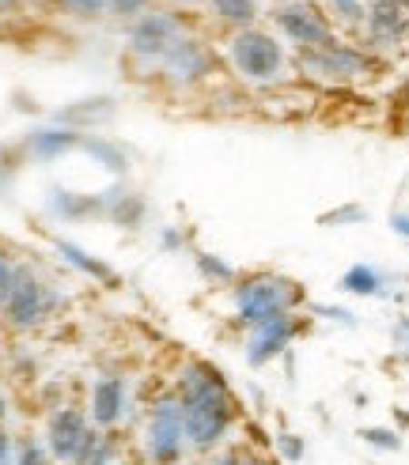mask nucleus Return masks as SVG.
<instances>
[{"instance_id": "nucleus-19", "label": "nucleus", "mask_w": 409, "mask_h": 465, "mask_svg": "<svg viewBox=\"0 0 409 465\" xmlns=\"http://www.w3.org/2000/svg\"><path fill=\"white\" fill-rule=\"evenodd\" d=\"M318 5H323L326 19H337L345 27H364V15H368V8L360 0H318Z\"/></svg>"}, {"instance_id": "nucleus-18", "label": "nucleus", "mask_w": 409, "mask_h": 465, "mask_svg": "<svg viewBox=\"0 0 409 465\" xmlns=\"http://www.w3.org/2000/svg\"><path fill=\"white\" fill-rule=\"evenodd\" d=\"M76 465H118V439L95 428V435L87 439V447H84Z\"/></svg>"}, {"instance_id": "nucleus-17", "label": "nucleus", "mask_w": 409, "mask_h": 465, "mask_svg": "<svg viewBox=\"0 0 409 465\" xmlns=\"http://www.w3.org/2000/svg\"><path fill=\"white\" fill-rule=\"evenodd\" d=\"M345 295H383V276L379 269L372 265H353L341 272V284H337Z\"/></svg>"}, {"instance_id": "nucleus-32", "label": "nucleus", "mask_w": 409, "mask_h": 465, "mask_svg": "<svg viewBox=\"0 0 409 465\" xmlns=\"http://www.w3.org/2000/svg\"><path fill=\"white\" fill-rule=\"evenodd\" d=\"M232 458H235V465H269V458L258 450H235Z\"/></svg>"}, {"instance_id": "nucleus-8", "label": "nucleus", "mask_w": 409, "mask_h": 465, "mask_svg": "<svg viewBox=\"0 0 409 465\" xmlns=\"http://www.w3.org/2000/svg\"><path fill=\"white\" fill-rule=\"evenodd\" d=\"M159 73L175 87H197L216 73V57L209 50V42H201L194 35H182L178 42H171V50L159 57Z\"/></svg>"}, {"instance_id": "nucleus-20", "label": "nucleus", "mask_w": 409, "mask_h": 465, "mask_svg": "<svg viewBox=\"0 0 409 465\" xmlns=\"http://www.w3.org/2000/svg\"><path fill=\"white\" fill-rule=\"evenodd\" d=\"M12 465H54V458H50V450H45V443L38 435H19Z\"/></svg>"}, {"instance_id": "nucleus-35", "label": "nucleus", "mask_w": 409, "mask_h": 465, "mask_svg": "<svg viewBox=\"0 0 409 465\" xmlns=\"http://www.w3.org/2000/svg\"><path fill=\"white\" fill-rule=\"evenodd\" d=\"M5 420H8V398L0 393V424H5Z\"/></svg>"}, {"instance_id": "nucleus-36", "label": "nucleus", "mask_w": 409, "mask_h": 465, "mask_svg": "<svg viewBox=\"0 0 409 465\" xmlns=\"http://www.w3.org/2000/svg\"><path fill=\"white\" fill-rule=\"evenodd\" d=\"M19 0H0V12H8V8H15Z\"/></svg>"}, {"instance_id": "nucleus-30", "label": "nucleus", "mask_w": 409, "mask_h": 465, "mask_svg": "<svg viewBox=\"0 0 409 465\" xmlns=\"http://www.w3.org/2000/svg\"><path fill=\"white\" fill-rule=\"evenodd\" d=\"M281 454L288 461H300L304 458V439L300 435H281Z\"/></svg>"}, {"instance_id": "nucleus-12", "label": "nucleus", "mask_w": 409, "mask_h": 465, "mask_svg": "<svg viewBox=\"0 0 409 465\" xmlns=\"http://www.w3.org/2000/svg\"><path fill=\"white\" fill-rule=\"evenodd\" d=\"M129 412V386L122 375H103L91 386L87 398V420L95 424L99 431H114Z\"/></svg>"}, {"instance_id": "nucleus-23", "label": "nucleus", "mask_w": 409, "mask_h": 465, "mask_svg": "<svg viewBox=\"0 0 409 465\" xmlns=\"http://www.w3.org/2000/svg\"><path fill=\"white\" fill-rule=\"evenodd\" d=\"M80 148H87L91 155H99L106 167H114V171H122L125 167V159H122V152L114 148V144H106V141H99V136H84V144Z\"/></svg>"}, {"instance_id": "nucleus-13", "label": "nucleus", "mask_w": 409, "mask_h": 465, "mask_svg": "<svg viewBox=\"0 0 409 465\" xmlns=\"http://www.w3.org/2000/svg\"><path fill=\"white\" fill-rule=\"evenodd\" d=\"M364 31L372 45H398L409 35V0H383L364 15Z\"/></svg>"}, {"instance_id": "nucleus-25", "label": "nucleus", "mask_w": 409, "mask_h": 465, "mask_svg": "<svg viewBox=\"0 0 409 465\" xmlns=\"http://www.w3.org/2000/svg\"><path fill=\"white\" fill-rule=\"evenodd\" d=\"M57 5H61L65 12L80 15V19H95V15L106 12V0H57Z\"/></svg>"}, {"instance_id": "nucleus-10", "label": "nucleus", "mask_w": 409, "mask_h": 465, "mask_svg": "<svg viewBox=\"0 0 409 465\" xmlns=\"http://www.w3.org/2000/svg\"><path fill=\"white\" fill-rule=\"evenodd\" d=\"M182 35H186V23L175 12H145L129 31V54L145 64H159V57H164L171 50V42H178Z\"/></svg>"}, {"instance_id": "nucleus-31", "label": "nucleus", "mask_w": 409, "mask_h": 465, "mask_svg": "<svg viewBox=\"0 0 409 465\" xmlns=\"http://www.w3.org/2000/svg\"><path fill=\"white\" fill-rule=\"evenodd\" d=\"M337 220H364V208L345 204V208H337V213H326L323 216V223H337Z\"/></svg>"}, {"instance_id": "nucleus-6", "label": "nucleus", "mask_w": 409, "mask_h": 465, "mask_svg": "<svg viewBox=\"0 0 409 465\" xmlns=\"http://www.w3.org/2000/svg\"><path fill=\"white\" fill-rule=\"evenodd\" d=\"M186 424H182V405L175 393L155 398L145 420V458L152 465H182L186 458Z\"/></svg>"}, {"instance_id": "nucleus-1", "label": "nucleus", "mask_w": 409, "mask_h": 465, "mask_svg": "<svg viewBox=\"0 0 409 465\" xmlns=\"http://www.w3.org/2000/svg\"><path fill=\"white\" fill-rule=\"evenodd\" d=\"M175 398L182 405V424H186V447L194 454H213L227 431L239 420V401L227 379L213 363L190 360L175 379Z\"/></svg>"}, {"instance_id": "nucleus-27", "label": "nucleus", "mask_w": 409, "mask_h": 465, "mask_svg": "<svg viewBox=\"0 0 409 465\" xmlns=\"http://www.w3.org/2000/svg\"><path fill=\"white\" fill-rule=\"evenodd\" d=\"M364 443H372V447H383V450H398L402 447V439L398 431H386V428H364Z\"/></svg>"}, {"instance_id": "nucleus-4", "label": "nucleus", "mask_w": 409, "mask_h": 465, "mask_svg": "<svg viewBox=\"0 0 409 465\" xmlns=\"http://www.w3.org/2000/svg\"><path fill=\"white\" fill-rule=\"evenodd\" d=\"M61 307V292L42 281V276L31 269V265H19L15 269V284L5 299V311H0V318H5L8 330L15 333H31L38 330V325H45Z\"/></svg>"}, {"instance_id": "nucleus-16", "label": "nucleus", "mask_w": 409, "mask_h": 465, "mask_svg": "<svg viewBox=\"0 0 409 465\" xmlns=\"http://www.w3.org/2000/svg\"><path fill=\"white\" fill-rule=\"evenodd\" d=\"M54 246H57L61 258H65L68 265H73V269H80L84 276H91V281H103V284H114V269H110L106 262H99V258H91V253H87L84 246L65 242V239H57Z\"/></svg>"}, {"instance_id": "nucleus-9", "label": "nucleus", "mask_w": 409, "mask_h": 465, "mask_svg": "<svg viewBox=\"0 0 409 465\" xmlns=\"http://www.w3.org/2000/svg\"><path fill=\"white\" fill-rule=\"evenodd\" d=\"M91 435H95V424L87 420V412L76 409V405H61V409L50 412V420H45L42 443H45V450H50L54 461L76 465Z\"/></svg>"}, {"instance_id": "nucleus-7", "label": "nucleus", "mask_w": 409, "mask_h": 465, "mask_svg": "<svg viewBox=\"0 0 409 465\" xmlns=\"http://www.w3.org/2000/svg\"><path fill=\"white\" fill-rule=\"evenodd\" d=\"M273 27L295 50H314V45L334 38V27L318 0H284V5L273 8Z\"/></svg>"}, {"instance_id": "nucleus-38", "label": "nucleus", "mask_w": 409, "mask_h": 465, "mask_svg": "<svg viewBox=\"0 0 409 465\" xmlns=\"http://www.w3.org/2000/svg\"><path fill=\"white\" fill-rule=\"evenodd\" d=\"M360 5H364V8H372V5H383V0H360Z\"/></svg>"}, {"instance_id": "nucleus-15", "label": "nucleus", "mask_w": 409, "mask_h": 465, "mask_svg": "<svg viewBox=\"0 0 409 465\" xmlns=\"http://www.w3.org/2000/svg\"><path fill=\"white\" fill-rule=\"evenodd\" d=\"M213 12V19H220L227 31H246L258 23V0H204Z\"/></svg>"}, {"instance_id": "nucleus-33", "label": "nucleus", "mask_w": 409, "mask_h": 465, "mask_svg": "<svg viewBox=\"0 0 409 465\" xmlns=\"http://www.w3.org/2000/svg\"><path fill=\"white\" fill-rule=\"evenodd\" d=\"M394 341L409 352V318H398V325H394Z\"/></svg>"}, {"instance_id": "nucleus-26", "label": "nucleus", "mask_w": 409, "mask_h": 465, "mask_svg": "<svg viewBox=\"0 0 409 465\" xmlns=\"http://www.w3.org/2000/svg\"><path fill=\"white\" fill-rule=\"evenodd\" d=\"M106 12L110 15H122V19H141L148 8V0H106Z\"/></svg>"}, {"instance_id": "nucleus-37", "label": "nucleus", "mask_w": 409, "mask_h": 465, "mask_svg": "<svg viewBox=\"0 0 409 465\" xmlns=\"http://www.w3.org/2000/svg\"><path fill=\"white\" fill-rule=\"evenodd\" d=\"M216 465H235V458H232V454H227V458H220Z\"/></svg>"}, {"instance_id": "nucleus-11", "label": "nucleus", "mask_w": 409, "mask_h": 465, "mask_svg": "<svg viewBox=\"0 0 409 465\" xmlns=\"http://www.w3.org/2000/svg\"><path fill=\"white\" fill-rule=\"evenodd\" d=\"M300 333H304V318L300 314H277L269 322L250 325V330H246V363L250 367L273 363Z\"/></svg>"}, {"instance_id": "nucleus-28", "label": "nucleus", "mask_w": 409, "mask_h": 465, "mask_svg": "<svg viewBox=\"0 0 409 465\" xmlns=\"http://www.w3.org/2000/svg\"><path fill=\"white\" fill-rule=\"evenodd\" d=\"M15 262L8 258L5 250H0V311H5V299H8V292H12V284H15Z\"/></svg>"}, {"instance_id": "nucleus-21", "label": "nucleus", "mask_w": 409, "mask_h": 465, "mask_svg": "<svg viewBox=\"0 0 409 465\" xmlns=\"http://www.w3.org/2000/svg\"><path fill=\"white\" fill-rule=\"evenodd\" d=\"M197 272H201V276H204V281H209V284H235V281H239L235 265L220 262L216 253H197Z\"/></svg>"}, {"instance_id": "nucleus-5", "label": "nucleus", "mask_w": 409, "mask_h": 465, "mask_svg": "<svg viewBox=\"0 0 409 465\" xmlns=\"http://www.w3.org/2000/svg\"><path fill=\"white\" fill-rule=\"evenodd\" d=\"M295 68L307 73L311 80H323V84H353V80L372 73L375 57L353 42L330 38L323 45H314V50H295Z\"/></svg>"}, {"instance_id": "nucleus-29", "label": "nucleus", "mask_w": 409, "mask_h": 465, "mask_svg": "<svg viewBox=\"0 0 409 465\" xmlns=\"http://www.w3.org/2000/svg\"><path fill=\"white\" fill-rule=\"evenodd\" d=\"M15 461V435L0 424V465H12Z\"/></svg>"}, {"instance_id": "nucleus-24", "label": "nucleus", "mask_w": 409, "mask_h": 465, "mask_svg": "<svg viewBox=\"0 0 409 465\" xmlns=\"http://www.w3.org/2000/svg\"><path fill=\"white\" fill-rule=\"evenodd\" d=\"M141 213H145V204L136 201V197H122V204H110V216L118 220L122 227H133V223H136V216H141Z\"/></svg>"}, {"instance_id": "nucleus-22", "label": "nucleus", "mask_w": 409, "mask_h": 465, "mask_svg": "<svg viewBox=\"0 0 409 465\" xmlns=\"http://www.w3.org/2000/svg\"><path fill=\"white\" fill-rule=\"evenodd\" d=\"M54 213L76 220V216H87V213H99V201H84V197H73V193L57 190L54 193Z\"/></svg>"}, {"instance_id": "nucleus-2", "label": "nucleus", "mask_w": 409, "mask_h": 465, "mask_svg": "<svg viewBox=\"0 0 409 465\" xmlns=\"http://www.w3.org/2000/svg\"><path fill=\"white\" fill-rule=\"evenodd\" d=\"M232 303H235V318L239 325H258L277 314H295L307 303V292L300 281H288L277 272H250L239 276V284L232 288Z\"/></svg>"}, {"instance_id": "nucleus-34", "label": "nucleus", "mask_w": 409, "mask_h": 465, "mask_svg": "<svg viewBox=\"0 0 409 465\" xmlns=\"http://www.w3.org/2000/svg\"><path fill=\"white\" fill-rule=\"evenodd\" d=\"M391 227L398 231V235L409 239V216H405V213H394V216H391Z\"/></svg>"}, {"instance_id": "nucleus-3", "label": "nucleus", "mask_w": 409, "mask_h": 465, "mask_svg": "<svg viewBox=\"0 0 409 465\" xmlns=\"http://www.w3.org/2000/svg\"><path fill=\"white\" fill-rule=\"evenodd\" d=\"M224 57L232 64V73L243 84H254V87H273L284 80V68H288V54H284V42L277 35H269L262 27H246L235 31L224 45Z\"/></svg>"}, {"instance_id": "nucleus-14", "label": "nucleus", "mask_w": 409, "mask_h": 465, "mask_svg": "<svg viewBox=\"0 0 409 465\" xmlns=\"http://www.w3.org/2000/svg\"><path fill=\"white\" fill-rule=\"evenodd\" d=\"M80 144H84V136H80L76 129H35V133L27 136V152H31L35 159H57V155L73 152V148H80Z\"/></svg>"}]
</instances>
